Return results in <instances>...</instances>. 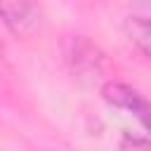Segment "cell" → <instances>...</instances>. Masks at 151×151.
Wrapping results in <instances>:
<instances>
[{"mask_svg":"<svg viewBox=\"0 0 151 151\" xmlns=\"http://www.w3.org/2000/svg\"><path fill=\"white\" fill-rule=\"evenodd\" d=\"M61 57L78 83L104 85L106 80H111L113 66L109 61V54L87 35H66L61 42Z\"/></svg>","mask_w":151,"mask_h":151,"instance_id":"obj_1","label":"cell"},{"mask_svg":"<svg viewBox=\"0 0 151 151\" xmlns=\"http://www.w3.org/2000/svg\"><path fill=\"white\" fill-rule=\"evenodd\" d=\"M0 24L17 40H33L45 28L40 0H0Z\"/></svg>","mask_w":151,"mask_h":151,"instance_id":"obj_2","label":"cell"},{"mask_svg":"<svg viewBox=\"0 0 151 151\" xmlns=\"http://www.w3.org/2000/svg\"><path fill=\"white\" fill-rule=\"evenodd\" d=\"M101 97L106 99V104H111L113 109H123L127 111L130 116H134L139 120V125L149 132L151 137V101L139 94L134 87H130L127 83H120V80H106L101 85Z\"/></svg>","mask_w":151,"mask_h":151,"instance_id":"obj_3","label":"cell"},{"mask_svg":"<svg viewBox=\"0 0 151 151\" xmlns=\"http://www.w3.org/2000/svg\"><path fill=\"white\" fill-rule=\"evenodd\" d=\"M125 35L130 45L151 61V14H132L125 19Z\"/></svg>","mask_w":151,"mask_h":151,"instance_id":"obj_4","label":"cell"},{"mask_svg":"<svg viewBox=\"0 0 151 151\" xmlns=\"http://www.w3.org/2000/svg\"><path fill=\"white\" fill-rule=\"evenodd\" d=\"M134 5L142 9V14H151V0H134Z\"/></svg>","mask_w":151,"mask_h":151,"instance_id":"obj_5","label":"cell"}]
</instances>
